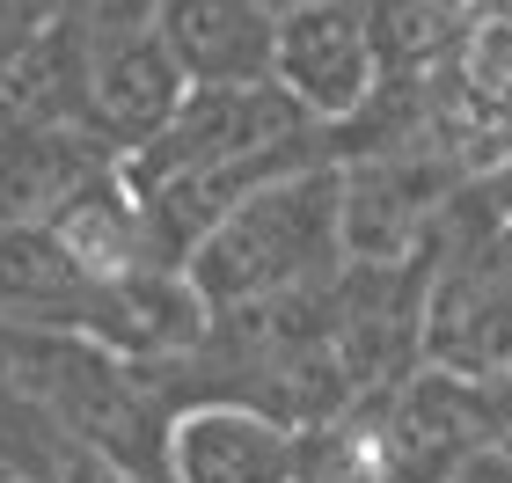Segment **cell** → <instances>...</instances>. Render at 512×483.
<instances>
[{
	"label": "cell",
	"mask_w": 512,
	"mask_h": 483,
	"mask_svg": "<svg viewBox=\"0 0 512 483\" xmlns=\"http://www.w3.org/2000/svg\"><path fill=\"white\" fill-rule=\"evenodd\" d=\"M344 271V242H337V154L300 161V169L256 183V191L227 213L213 235L191 249L183 279L198 286V301L227 315L271 293H300V286H330Z\"/></svg>",
	"instance_id": "6da1fadb"
},
{
	"label": "cell",
	"mask_w": 512,
	"mask_h": 483,
	"mask_svg": "<svg viewBox=\"0 0 512 483\" xmlns=\"http://www.w3.org/2000/svg\"><path fill=\"white\" fill-rule=\"evenodd\" d=\"M425 366L476 381H512V220L476 191V176L439 213L425 264Z\"/></svg>",
	"instance_id": "7a4b0ae2"
},
{
	"label": "cell",
	"mask_w": 512,
	"mask_h": 483,
	"mask_svg": "<svg viewBox=\"0 0 512 483\" xmlns=\"http://www.w3.org/2000/svg\"><path fill=\"white\" fill-rule=\"evenodd\" d=\"M271 81L308 110L322 132L352 125L366 103L381 96V52L366 30L359 0H308V8L278 15V52H271Z\"/></svg>",
	"instance_id": "3957f363"
},
{
	"label": "cell",
	"mask_w": 512,
	"mask_h": 483,
	"mask_svg": "<svg viewBox=\"0 0 512 483\" xmlns=\"http://www.w3.org/2000/svg\"><path fill=\"white\" fill-rule=\"evenodd\" d=\"M308 432L242 396H183L161 447L169 483H300Z\"/></svg>",
	"instance_id": "277c9868"
},
{
	"label": "cell",
	"mask_w": 512,
	"mask_h": 483,
	"mask_svg": "<svg viewBox=\"0 0 512 483\" xmlns=\"http://www.w3.org/2000/svg\"><path fill=\"white\" fill-rule=\"evenodd\" d=\"M191 96L176 52L161 44L154 22L118 37H88V125L103 132L118 154H139L161 125L176 118V103Z\"/></svg>",
	"instance_id": "5b68a950"
},
{
	"label": "cell",
	"mask_w": 512,
	"mask_h": 483,
	"mask_svg": "<svg viewBox=\"0 0 512 483\" xmlns=\"http://www.w3.org/2000/svg\"><path fill=\"white\" fill-rule=\"evenodd\" d=\"M118 147L88 118H0V227L52 220L81 183L118 169Z\"/></svg>",
	"instance_id": "8992f818"
},
{
	"label": "cell",
	"mask_w": 512,
	"mask_h": 483,
	"mask_svg": "<svg viewBox=\"0 0 512 483\" xmlns=\"http://www.w3.org/2000/svg\"><path fill=\"white\" fill-rule=\"evenodd\" d=\"M154 30L176 52L191 88L220 81H271L278 15L264 0H154Z\"/></svg>",
	"instance_id": "52a82bcc"
},
{
	"label": "cell",
	"mask_w": 512,
	"mask_h": 483,
	"mask_svg": "<svg viewBox=\"0 0 512 483\" xmlns=\"http://www.w3.org/2000/svg\"><path fill=\"white\" fill-rule=\"evenodd\" d=\"M44 227H52L59 249L88 271V279H103V286L161 264L154 257V235H147V213H139V191L125 183V161H118V169H103L96 183H81V191L66 198Z\"/></svg>",
	"instance_id": "ba28073f"
},
{
	"label": "cell",
	"mask_w": 512,
	"mask_h": 483,
	"mask_svg": "<svg viewBox=\"0 0 512 483\" xmlns=\"http://www.w3.org/2000/svg\"><path fill=\"white\" fill-rule=\"evenodd\" d=\"M359 8L381 52V81H425L454 59V44L483 0H359Z\"/></svg>",
	"instance_id": "9c48e42d"
},
{
	"label": "cell",
	"mask_w": 512,
	"mask_h": 483,
	"mask_svg": "<svg viewBox=\"0 0 512 483\" xmlns=\"http://www.w3.org/2000/svg\"><path fill=\"white\" fill-rule=\"evenodd\" d=\"M447 483H512V440H498V447H483V454H469Z\"/></svg>",
	"instance_id": "30bf717a"
},
{
	"label": "cell",
	"mask_w": 512,
	"mask_h": 483,
	"mask_svg": "<svg viewBox=\"0 0 512 483\" xmlns=\"http://www.w3.org/2000/svg\"><path fill=\"white\" fill-rule=\"evenodd\" d=\"M476 191H483V198H491V205H498V213L512 220V154H505V161H491V169H483V176H476Z\"/></svg>",
	"instance_id": "8fae6325"
},
{
	"label": "cell",
	"mask_w": 512,
	"mask_h": 483,
	"mask_svg": "<svg viewBox=\"0 0 512 483\" xmlns=\"http://www.w3.org/2000/svg\"><path fill=\"white\" fill-rule=\"evenodd\" d=\"M264 8H271V15H286V8H308V0H264Z\"/></svg>",
	"instance_id": "7c38bea8"
},
{
	"label": "cell",
	"mask_w": 512,
	"mask_h": 483,
	"mask_svg": "<svg viewBox=\"0 0 512 483\" xmlns=\"http://www.w3.org/2000/svg\"><path fill=\"white\" fill-rule=\"evenodd\" d=\"M0 483H30V476H22V469H8V462H0Z\"/></svg>",
	"instance_id": "4fadbf2b"
},
{
	"label": "cell",
	"mask_w": 512,
	"mask_h": 483,
	"mask_svg": "<svg viewBox=\"0 0 512 483\" xmlns=\"http://www.w3.org/2000/svg\"><path fill=\"white\" fill-rule=\"evenodd\" d=\"M505 8H512V0H505Z\"/></svg>",
	"instance_id": "5bb4252c"
}]
</instances>
